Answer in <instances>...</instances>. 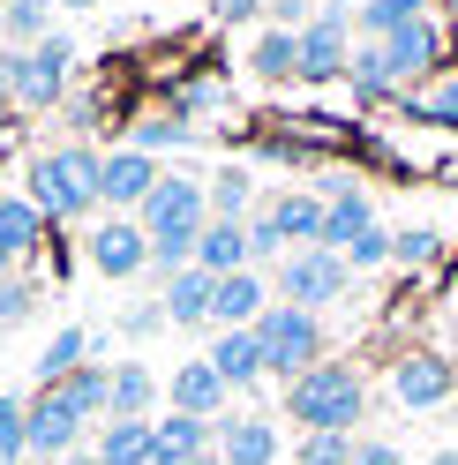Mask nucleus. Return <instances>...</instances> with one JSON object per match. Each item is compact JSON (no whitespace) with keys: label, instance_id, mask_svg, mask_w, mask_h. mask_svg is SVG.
I'll list each match as a JSON object with an SVG mask.
<instances>
[{"label":"nucleus","instance_id":"7ed1b4c3","mask_svg":"<svg viewBox=\"0 0 458 465\" xmlns=\"http://www.w3.org/2000/svg\"><path fill=\"white\" fill-rule=\"evenodd\" d=\"M135 225L151 232V248H195V241H204V225H211V188H204V181H181V173H165V181L143 195Z\"/></svg>","mask_w":458,"mask_h":465},{"label":"nucleus","instance_id":"aec40b11","mask_svg":"<svg viewBox=\"0 0 458 465\" xmlns=\"http://www.w3.org/2000/svg\"><path fill=\"white\" fill-rule=\"evenodd\" d=\"M225 405V383H218V368L211 361H188L181 375H174V413H195V420H211Z\"/></svg>","mask_w":458,"mask_h":465},{"label":"nucleus","instance_id":"20e7f679","mask_svg":"<svg viewBox=\"0 0 458 465\" xmlns=\"http://www.w3.org/2000/svg\"><path fill=\"white\" fill-rule=\"evenodd\" d=\"M255 345H264V375H278V383H301V375L324 361V323H316L308 308L271 301L264 315H255Z\"/></svg>","mask_w":458,"mask_h":465},{"label":"nucleus","instance_id":"0eeeda50","mask_svg":"<svg viewBox=\"0 0 458 465\" xmlns=\"http://www.w3.org/2000/svg\"><path fill=\"white\" fill-rule=\"evenodd\" d=\"M346 23H353V0H324V15L301 31V83H338L353 61V38H346Z\"/></svg>","mask_w":458,"mask_h":465},{"label":"nucleus","instance_id":"49530a36","mask_svg":"<svg viewBox=\"0 0 458 465\" xmlns=\"http://www.w3.org/2000/svg\"><path fill=\"white\" fill-rule=\"evenodd\" d=\"M8 263H15V255H8V248H0V285H8Z\"/></svg>","mask_w":458,"mask_h":465},{"label":"nucleus","instance_id":"9b49d317","mask_svg":"<svg viewBox=\"0 0 458 465\" xmlns=\"http://www.w3.org/2000/svg\"><path fill=\"white\" fill-rule=\"evenodd\" d=\"M383 61H391L398 83L436 75V68H443V31H436V15H421V23H406L398 38H383Z\"/></svg>","mask_w":458,"mask_h":465},{"label":"nucleus","instance_id":"79ce46f5","mask_svg":"<svg viewBox=\"0 0 458 465\" xmlns=\"http://www.w3.org/2000/svg\"><path fill=\"white\" fill-rule=\"evenodd\" d=\"M8 121H15V98H8V83H0V135H8Z\"/></svg>","mask_w":458,"mask_h":465},{"label":"nucleus","instance_id":"4468645a","mask_svg":"<svg viewBox=\"0 0 458 465\" xmlns=\"http://www.w3.org/2000/svg\"><path fill=\"white\" fill-rule=\"evenodd\" d=\"M368 225H376V211H368V195H361L353 181H338V188L324 195V241H316V248L346 255V248L361 241V232H368Z\"/></svg>","mask_w":458,"mask_h":465},{"label":"nucleus","instance_id":"f3484780","mask_svg":"<svg viewBox=\"0 0 458 465\" xmlns=\"http://www.w3.org/2000/svg\"><path fill=\"white\" fill-rule=\"evenodd\" d=\"M204 361L218 368L225 391H255V383H264V345H255V331H225Z\"/></svg>","mask_w":458,"mask_h":465},{"label":"nucleus","instance_id":"72a5a7b5","mask_svg":"<svg viewBox=\"0 0 458 465\" xmlns=\"http://www.w3.org/2000/svg\"><path fill=\"white\" fill-rule=\"evenodd\" d=\"M301 465H353V435H301Z\"/></svg>","mask_w":458,"mask_h":465},{"label":"nucleus","instance_id":"dca6fc26","mask_svg":"<svg viewBox=\"0 0 458 465\" xmlns=\"http://www.w3.org/2000/svg\"><path fill=\"white\" fill-rule=\"evenodd\" d=\"M151 428H158V443H151V465H188V458L218 450V420L174 413V420H151Z\"/></svg>","mask_w":458,"mask_h":465},{"label":"nucleus","instance_id":"f704fd0d","mask_svg":"<svg viewBox=\"0 0 458 465\" xmlns=\"http://www.w3.org/2000/svg\"><path fill=\"white\" fill-rule=\"evenodd\" d=\"M31 308H38V285H31V278H8V285H0V331H15Z\"/></svg>","mask_w":458,"mask_h":465},{"label":"nucleus","instance_id":"bb28decb","mask_svg":"<svg viewBox=\"0 0 458 465\" xmlns=\"http://www.w3.org/2000/svg\"><path fill=\"white\" fill-rule=\"evenodd\" d=\"M0 23H8V38L31 53V45L53 38V31H45V23H53V0H0Z\"/></svg>","mask_w":458,"mask_h":465},{"label":"nucleus","instance_id":"2f4dec72","mask_svg":"<svg viewBox=\"0 0 458 465\" xmlns=\"http://www.w3.org/2000/svg\"><path fill=\"white\" fill-rule=\"evenodd\" d=\"M31 450V413H23V398H0V465H23Z\"/></svg>","mask_w":458,"mask_h":465},{"label":"nucleus","instance_id":"ea45409f","mask_svg":"<svg viewBox=\"0 0 458 465\" xmlns=\"http://www.w3.org/2000/svg\"><path fill=\"white\" fill-rule=\"evenodd\" d=\"M68 121H75V128H98V121H105V98H98V91H83V98L68 105Z\"/></svg>","mask_w":458,"mask_h":465},{"label":"nucleus","instance_id":"b1692460","mask_svg":"<svg viewBox=\"0 0 458 465\" xmlns=\"http://www.w3.org/2000/svg\"><path fill=\"white\" fill-rule=\"evenodd\" d=\"M248 211H255V181H248L241 165H218V173H211V218L248 225Z\"/></svg>","mask_w":458,"mask_h":465},{"label":"nucleus","instance_id":"37998d69","mask_svg":"<svg viewBox=\"0 0 458 465\" xmlns=\"http://www.w3.org/2000/svg\"><path fill=\"white\" fill-rule=\"evenodd\" d=\"M61 465H105V458H98V450H75V458H61Z\"/></svg>","mask_w":458,"mask_h":465},{"label":"nucleus","instance_id":"a878e982","mask_svg":"<svg viewBox=\"0 0 458 465\" xmlns=\"http://www.w3.org/2000/svg\"><path fill=\"white\" fill-rule=\"evenodd\" d=\"M248 68L264 75V83H285V75L301 68V31H264L255 53H248Z\"/></svg>","mask_w":458,"mask_h":465},{"label":"nucleus","instance_id":"c85d7f7f","mask_svg":"<svg viewBox=\"0 0 458 465\" xmlns=\"http://www.w3.org/2000/svg\"><path fill=\"white\" fill-rule=\"evenodd\" d=\"M346 83H353L361 98H391V91H398V75H391V61H383V45H353Z\"/></svg>","mask_w":458,"mask_h":465},{"label":"nucleus","instance_id":"58836bf2","mask_svg":"<svg viewBox=\"0 0 458 465\" xmlns=\"http://www.w3.org/2000/svg\"><path fill=\"white\" fill-rule=\"evenodd\" d=\"M353 465H406L398 443H353Z\"/></svg>","mask_w":458,"mask_h":465},{"label":"nucleus","instance_id":"a19ab883","mask_svg":"<svg viewBox=\"0 0 458 465\" xmlns=\"http://www.w3.org/2000/svg\"><path fill=\"white\" fill-rule=\"evenodd\" d=\"M165 323V301H143V308H128V331L143 338V331H158Z\"/></svg>","mask_w":458,"mask_h":465},{"label":"nucleus","instance_id":"c756f323","mask_svg":"<svg viewBox=\"0 0 458 465\" xmlns=\"http://www.w3.org/2000/svg\"><path fill=\"white\" fill-rule=\"evenodd\" d=\"M406 113L428 121V128H458V75H443V83H428L421 98H406Z\"/></svg>","mask_w":458,"mask_h":465},{"label":"nucleus","instance_id":"e433bc0d","mask_svg":"<svg viewBox=\"0 0 458 465\" xmlns=\"http://www.w3.org/2000/svg\"><path fill=\"white\" fill-rule=\"evenodd\" d=\"M271 31H308V0H271Z\"/></svg>","mask_w":458,"mask_h":465},{"label":"nucleus","instance_id":"4be33fe9","mask_svg":"<svg viewBox=\"0 0 458 465\" xmlns=\"http://www.w3.org/2000/svg\"><path fill=\"white\" fill-rule=\"evenodd\" d=\"M151 443H158L151 420H105L98 458H105V465H151Z\"/></svg>","mask_w":458,"mask_h":465},{"label":"nucleus","instance_id":"f8f14e48","mask_svg":"<svg viewBox=\"0 0 458 465\" xmlns=\"http://www.w3.org/2000/svg\"><path fill=\"white\" fill-rule=\"evenodd\" d=\"M158 181H165V173L143 151H113L105 173H98V203H113V211H143V195H151Z\"/></svg>","mask_w":458,"mask_h":465},{"label":"nucleus","instance_id":"c9c22d12","mask_svg":"<svg viewBox=\"0 0 458 465\" xmlns=\"http://www.w3.org/2000/svg\"><path fill=\"white\" fill-rule=\"evenodd\" d=\"M376 263H391V232H383V225H368L361 241L346 248V271H376Z\"/></svg>","mask_w":458,"mask_h":465},{"label":"nucleus","instance_id":"2eb2a0df","mask_svg":"<svg viewBox=\"0 0 458 465\" xmlns=\"http://www.w3.org/2000/svg\"><path fill=\"white\" fill-rule=\"evenodd\" d=\"M218 458H225V465H278V428H271L264 413L218 420Z\"/></svg>","mask_w":458,"mask_h":465},{"label":"nucleus","instance_id":"1a4fd4ad","mask_svg":"<svg viewBox=\"0 0 458 465\" xmlns=\"http://www.w3.org/2000/svg\"><path fill=\"white\" fill-rule=\"evenodd\" d=\"M451 391H458V368H451L443 353H406V361H391V398L413 405V413H421V405H443Z\"/></svg>","mask_w":458,"mask_h":465},{"label":"nucleus","instance_id":"f257e3e1","mask_svg":"<svg viewBox=\"0 0 458 465\" xmlns=\"http://www.w3.org/2000/svg\"><path fill=\"white\" fill-rule=\"evenodd\" d=\"M285 413H294L308 435H353V420L368 413V383L346 361H316L301 383H285Z\"/></svg>","mask_w":458,"mask_h":465},{"label":"nucleus","instance_id":"39448f33","mask_svg":"<svg viewBox=\"0 0 458 465\" xmlns=\"http://www.w3.org/2000/svg\"><path fill=\"white\" fill-rule=\"evenodd\" d=\"M68 61H75V45L45 38L31 53H8V61H0V83H8V98L23 113H45V105H61V91H68Z\"/></svg>","mask_w":458,"mask_h":465},{"label":"nucleus","instance_id":"ddd939ff","mask_svg":"<svg viewBox=\"0 0 458 465\" xmlns=\"http://www.w3.org/2000/svg\"><path fill=\"white\" fill-rule=\"evenodd\" d=\"M195 271H204V278L255 271V241H248V225H225V218H211V225H204V241H195Z\"/></svg>","mask_w":458,"mask_h":465},{"label":"nucleus","instance_id":"09e8293b","mask_svg":"<svg viewBox=\"0 0 458 465\" xmlns=\"http://www.w3.org/2000/svg\"><path fill=\"white\" fill-rule=\"evenodd\" d=\"M0 38H8V23H0Z\"/></svg>","mask_w":458,"mask_h":465},{"label":"nucleus","instance_id":"6ab92c4d","mask_svg":"<svg viewBox=\"0 0 458 465\" xmlns=\"http://www.w3.org/2000/svg\"><path fill=\"white\" fill-rule=\"evenodd\" d=\"M211 293H218V278H204V271H174V278H165V323H181V331H195V323H211Z\"/></svg>","mask_w":458,"mask_h":465},{"label":"nucleus","instance_id":"9d476101","mask_svg":"<svg viewBox=\"0 0 458 465\" xmlns=\"http://www.w3.org/2000/svg\"><path fill=\"white\" fill-rule=\"evenodd\" d=\"M91 263L105 278H135V271H151V232H143L135 218H113L91 232Z\"/></svg>","mask_w":458,"mask_h":465},{"label":"nucleus","instance_id":"a18cd8bd","mask_svg":"<svg viewBox=\"0 0 458 465\" xmlns=\"http://www.w3.org/2000/svg\"><path fill=\"white\" fill-rule=\"evenodd\" d=\"M428 465H458V450H436V458H428Z\"/></svg>","mask_w":458,"mask_h":465},{"label":"nucleus","instance_id":"393cba45","mask_svg":"<svg viewBox=\"0 0 458 465\" xmlns=\"http://www.w3.org/2000/svg\"><path fill=\"white\" fill-rule=\"evenodd\" d=\"M38 232H45V211L31 195H0V248L23 255V248H38Z\"/></svg>","mask_w":458,"mask_h":465},{"label":"nucleus","instance_id":"4c0bfd02","mask_svg":"<svg viewBox=\"0 0 458 465\" xmlns=\"http://www.w3.org/2000/svg\"><path fill=\"white\" fill-rule=\"evenodd\" d=\"M264 8H271V0H211V15H218V23H255Z\"/></svg>","mask_w":458,"mask_h":465},{"label":"nucleus","instance_id":"5701e85b","mask_svg":"<svg viewBox=\"0 0 458 465\" xmlns=\"http://www.w3.org/2000/svg\"><path fill=\"white\" fill-rule=\"evenodd\" d=\"M428 15V0H361L353 8V23L368 31V45H383V38H398L406 23H421Z\"/></svg>","mask_w":458,"mask_h":465},{"label":"nucleus","instance_id":"8fccbe9b","mask_svg":"<svg viewBox=\"0 0 458 465\" xmlns=\"http://www.w3.org/2000/svg\"><path fill=\"white\" fill-rule=\"evenodd\" d=\"M451 15H458V0H451Z\"/></svg>","mask_w":458,"mask_h":465},{"label":"nucleus","instance_id":"cd10ccee","mask_svg":"<svg viewBox=\"0 0 458 465\" xmlns=\"http://www.w3.org/2000/svg\"><path fill=\"white\" fill-rule=\"evenodd\" d=\"M83 361H91V331H83V323H68L61 338L45 345V361H38V375H45V383H68V375H75Z\"/></svg>","mask_w":458,"mask_h":465},{"label":"nucleus","instance_id":"de8ad7c7","mask_svg":"<svg viewBox=\"0 0 458 465\" xmlns=\"http://www.w3.org/2000/svg\"><path fill=\"white\" fill-rule=\"evenodd\" d=\"M61 8H98V0H61Z\"/></svg>","mask_w":458,"mask_h":465},{"label":"nucleus","instance_id":"6e6552de","mask_svg":"<svg viewBox=\"0 0 458 465\" xmlns=\"http://www.w3.org/2000/svg\"><path fill=\"white\" fill-rule=\"evenodd\" d=\"M23 413H31V458H75V435H83L91 413L68 398V383H45Z\"/></svg>","mask_w":458,"mask_h":465},{"label":"nucleus","instance_id":"f03ea898","mask_svg":"<svg viewBox=\"0 0 458 465\" xmlns=\"http://www.w3.org/2000/svg\"><path fill=\"white\" fill-rule=\"evenodd\" d=\"M98 173H105V158H91L75 143V151H53V158H38L23 173V195H31L45 218H83L98 203Z\"/></svg>","mask_w":458,"mask_h":465},{"label":"nucleus","instance_id":"a211bd4d","mask_svg":"<svg viewBox=\"0 0 458 465\" xmlns=\"http://www.w3.org/2000/svg\"><path fill=\"white\" fill-rule=\"evenodd\" d=\"M255 315H264V271H234V278H218V293H211V323H225V331H255Z\"/></svg>","mask_w":458,"mask_h":465},{"label":"nucleus","instance_id":"412c9836","mask_svg":"<svg viewBox=\"0 0 458 465\" xmlns=\"http://www.w3.org/2000/svg\"><path fill=\"white\" fill-rule=\"evenodd\" d=\"M151 398H158L151 368H143V361H121V368H113V405H105V420H143V413H151Z\"/></svg>","mask_w":458,"mask_h":465},{"label":"nucleus","instance_id":"473e14b6","mask_svg":"<svg viewBox=\"0 0 458 465\" xmlns=\"http://www.w3.org/2000/svg\"><path fill=\"white\" fill-rule=\"evenodd\" d=\"M195 128L181 121V113H165V121H135V143H128V151H143V158H151V151H174V143H188Z\"/></svg>","mask_w":458,"mask_h":465},{"label":"nucleus","instance_id":"7c9ffc66","mask_svg":"<svg viewBox=\"0 0 458 465\" xmlns=\"http://www.w3.org/2000/svg\"><path fill=\"white\" fill-rule=\"evenodd\" d=\"M436 255H443V232H436V225H406V232H391V263L428 271Z\"/></svg>","mask_w":458,"mask_h":465},{"label":"nucleus","instance_id":"c03bdc74","mask_svg":"<svg viewBox=\"0 0 458 465\" xmlns=\"http://www.w3.org/2000/svg\"><path fill=\"white\" fill-rule=\"evenodd\" d=\"M188 465H225V458H218V450H204V458H188Z\"/></svg>","mask_w":458,"mask_h":465},{"label":"nucleus","instance_id":"423d86ee","mask_svg":"<svg viewBox=\"0 0 458 465\" xmlns=\"http://www.w3.org/2000/svg\"><path fill=\"white\" fill-rule=\"evenodd\" d=\"M346 285H353V271H346V255H331V248H294L278 263V301L285 308H331V301H346Z\"/></svg>","mask_w":458,"mask_h":465}]
</instances>
